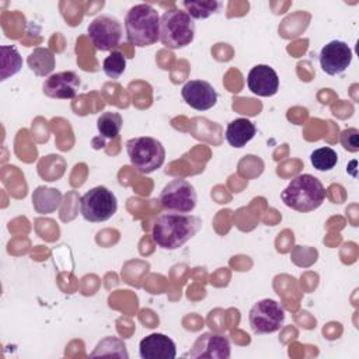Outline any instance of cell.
<instances>
[{"mask_svg": "<svg viewBox=\"0 0 359 359\" xmlns=\"http://www.w3.org/2000/svg\"><path fill=\"white\" fill-rule=\"evenodd\" d=\"M202 220L189 213L167 212L157 217L151 227L153 241L163 250H177L189 241L201 229Z\"/></svg>", "mask_w": 359, "mask_h": 359, "instance_id": "1", "label": "cell"}, {"mask_svg": "<svg viewBox=\"0 0 359 359\" xmlns=\"http://www.w3.org/2000/svg\"><path fill=\"white\" fill-rule=\"evenodd\" d=\"M283 203L296 212H311L318 209L325 199V188L321 181L311 174L294 177L282 191Z\"/></svg>", "mask_w": 359, "mask_h": 359, "instance_id": "2", "label": "cell"}, {"mask_svg": "<svg viewBox=\"0 0 359 359\" xmlns=\"http://www.w3.org/2000/svg\"><path fill=\"white\" fill-rule=\"evenodd\" d=\"M125 29L132 45L150 46L160 39V15L150 4H136L126 13Z\"/></svg>", "mask_w": 359, "mask_h": 359, "instance_id": "3", "label": "cell"}, {"mask_svg": "<svg viewBox=\"0 0 359 359\" xmlns=\"http://www.w3.org/2000/svg\"><path fill=\"white\" fill-rule=\"evenodd\" d=\"M195 36L194 18L184 10L171 8L160 17V41L165 48L180 49L189 45Z\"/></svg>", "mask_w": 359, "mask_h": 359, "instance_id": "4", "label": "cell"}, {"mask_svg": "<svg viewBox=\"0 0 359 359\" xmlns=\"http://www.w3.org/2000/svg\"><path fill=\"white\" fill-rule=\"evenodd\" d=\"M125 146L130 164L142 174H150L164 164L165 149L163 143L154 137H132L126 140Z\"/></svg>", "mask_w": 359, "mask_h": 359, "instance_id": "5", "label": "cell"}, {"mask_svg": "<svg viewBox=\"0 0 359 359\" xmlns=\"http://www.w3.org/2000/svg\"><path fill=\"white\" fill-rule=\"evenodd\" d=\"M118 209V199L112 191L98 185L88 189L80 198V213L91 223H100L111 219Z\"/></svg>", "mask_w": 359, "mask_h": 359, "instance_id": "6", "label": "cell"}, {"mask_svg": "<svg viewBox=\"0 0 359 359\" xmlns=\"http://www.w3.org/2000/svg\"><path fill=\"white\" fill-rule=\"evenodd\" d=\"M248 321L254 334H272L283 325L285 310L276 300L262 299L251 307Z\"/></svg>", "mask_w": 359, "mask_h": 359, "instance_id": "7", "label": "cell"}, {"mask_svg": "<svg viewBox=\"0 0 359 359\" xmlns=\"http://www.w3.org/2000/svg\"><path fill=\"white\" fill-rule=\"evenodd\" d=\"M196 191L185 180L175 178L170 181L160 194L161 208L172 213H189L196 206Z\"/></svg>", "mask_w": 359, "mask_h": 359, "instance_id": "8", "label": "cell"}, {"mask_svg": "<svg viewBox=\"0 0 359 359\" xmlns=\"http://www.w3.org/2000/svg\"><path fill=\"white\" fill-rule=\"evenodd\" d=\"M87 34L95 49L112 52L121 45L123 29L118 18L109 14H101L90 22Z\"/></svg>", "mask_w": 359, "mask_h": 359, "instance_id": "9", "label": "cell"}, {"mask_svg": "<svg viewBox=\"0 0 359 359\" xmlns=\"http://www.w3.org/2000/svg\"><path fill=\"white\" fill-rule=\"evenodd\" d=\"M185 358H208V359H229L230 358V341L223 334L203 332L194 342Z\"/></svg>", "mask_w": 359, "mask_h": 359, "instance_id": "10", "label": "cell"}, {"mask_svg": "<svg viewBox=\"0 0 359 359\" xmlns=\"http://www.w3.org/2000/svg\"><path fill=\"white\" fill-rule=\"evenodd\" d=\"M318 60L324 73L337 76L349 67L352 62V49L346 42L334 39L321 48Z\"/></svg>", "mask_w": 359, "mask_h": 359, "instance_id": "11", "label": "cell"}, {"mask_svg": "<svg viewBox=\"0 0 359 359\" xmlns=\"http://www.w3.org/2000/svg\"><path fill=\"white\" fill-rule=\"evenodd\" d=\"M184 101L196 111H206L216 105L217 93L213 86L205 80H189L181 90Z\"/></svg>", "mask_w": 359, "mask_h": 359, "instance_id": "12", "label": "cell"}, {"mask_svg": "<svg viewBox=\"0 0 359 359\" xmlns=\"http://www.w3.org/2000/svg\"><path fill=\"white\" fill-rule=\"evenodd\" d=\"M81 80L77 73L67 70L50 74L43 83V94L57 100H72L76 97Z\"/></svg>", "mask_w": 359, "mask_h": 359, "instance_id": "13", "label": "cell"}, {"mask_svg": "<svg viewBox=\"0 0 359 359\" xmlns=\"http://www.w3.org/2000/svg\"><path fill=\"white\" fill-rule=\"evenodd\" d=\"M247 86L255 95L272 97L279 90V77L269 65H255L248 72Z\"/></svg>", "mask_w": 359, "mask_h": 359, "instance_id": "14", "label": "cell"}, {"mask_svg": "<svg viewBox=\"0 0 359 359\" xmlns=\"http://www.w3.org/2000/svg\"><path fill=\"white\" fill-rule=\"evenodd\" d=\"M139 355L142 359H174L177 346L165 334L153 332L140 341Z\"/></svg>", "mask_w": 359, "mask_h": 359, "instance_id": "15", "label": "cell"}, {"mask_svg": "<svg viewBox=\"0 0 359 359\" xmlns=\"http://www.w3.org/2000/svg\"><path fill=\"white\" fill-rule=\"evenodd\" d=\"M257 133L255 125L247 118H237L231 121L226 128V140L231 147H244Z\"/></svg>", "mask_w": 359, "mask_h": 359, "instance_id": "16", "label": "cell"}, {"mask_svg": "<svg viewBox=\"0 0 359 359\" xmlns=\"http://www.w3.org/2000/svg\"><path fill=\"white\" fill-rule=\"evenodd\" d=\"M27 65L36 76L45 77L53 72V69L56 66V60H55V55L50 49L35 48L29 53V56L27 59Z\"/></svg>", "mask_w": 359, "mask_h": 359, "instance_id": "17", "label": "cell"}, {"mask_svg": "<svg viewBox=\"0 0 359 359\" xmlns=\"http://www.w3.org/2000/svg\"><path fill=\"white\" fill-rule=\"evenodd\" d=\"M62 194L53 188L39 187L32 194V203L38 213H50L60 206Z\"/></svg>", "mask_w": 359, "mask_h": 359, "instance_id": "18", "label": "cell"}, {"mask_svg": "<svg viewBox=\"0 0 359 359\" xmlns=\"http://www.w3.org/2000/svg\"><path fill=\"white\" fill-rule=\"evenodd\" d=\"M123 125L121 114L107 111L97 119V129L104 139H116Z\"/></svg>", "mask_w": 359, "mask_h": 359, "instance_id": "19", "label": "cell"}, {"mask_svg": "<svg viewBox=\"0 0 359 359\" xmlns=\"http://www.w3.org/2000/svg\"><path fill=\"white\" fill-rule=\"evenodd\" d=\"M0 49H1V74H0L1 79L0 80L4 81L10 76H14L21 70L22 59L15 46L3 45Z\"/></svg>", "mask_w": 359, "mask_h": 359, "instance_id": "20", "label": "cell"}, {"mask_svg": "<svg viewBox=\"0 0 359 359\" xmlns=\"http://www.w3.org/2000/svg\"><path fill=\"white\" fill-rule=\"evenodd\" d=\"M182 6L185 7V11L194 18V20H205L210 17L212 14H216L222 3L216 0L209 1H182Z\"/></svg>", "mask_w": 359, "mask_h": 359, "instance_id": "21", "label": "cell"}, {"mask_svg": "<svg viewBox=\"0 0 359 359\" xmlns=\"http://www.w3.org/2000/svg\"><path fill=\"white\" fill-rule=\"evenodd\" d=\"M310 161L313 167L318 171H330L332 170L338 163V154L334 149L324 146L320 149H316L310 154Z\"/></svg>", "mask_w": 359, "mask_h": 359, "instance_id": "22", "label": "cell"}, {"mask_svg": "<svg viewBox=\"0 0 359 359\" xmlns=\"http://www.w3.org/2000/svg\"><path fill=\"white\" fill-rule=\"evenodd\" d=\"M126 69V57L119 50H112L102 62V70L109 79H119Z\"/></svg>", "mask_w": 359, "mask_h": 359, "instance_id": "23", "label": "cell"}, {"mask_svg": "<svg viewBox=\"0 0 359 359\" xmlns=\"http://www.w3.org/2000/svg\"><path fill=\"white\" fill-rule=\"evenodd\" d=\"M341 143L342 146L349 151H358L359 150V132L355 128L345 129L341 133Z\"/></svg>", "mask_w": 359, "mask_h": 359, "instance_id": "24", "label": "cell"}]
</instances>
